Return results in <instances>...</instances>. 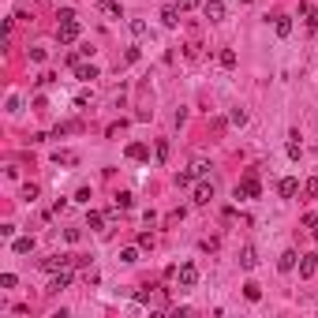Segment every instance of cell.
Masks as SVG:
<instances>
[{
	"instance_id": "1",
	"label": "cell",
	"mask_w": 318,
	"mask_h": 318,
	"mask_svg": "<svg viewBox=\"0 0 318 318\" xmlns=\"http://www.w3.org/2000/svg\"><path fill=\"white\" fill-rule=\"evenodd\" d=\"M79 266V255H49V259H42V269H49V273H60V269H71Z\"/></svg>"
},
{
	"instance_id": "2",
	"label": "cell",
	"mask_w": 318,
	"mask_h": 318,
	"mask_svg": "<svg viewBox=\"0 0 318 318\" xmlns=\"http://www.w3.org/2000/svg\"><path fill=\"white\" fill-rule=\"evenodd\" d=\"M259 195H262V187H259V176H255V172H247V176H243V180H240V187H236V199H259Z\"/></svg>"
},
{
	"instance_id": "3",
	"label": "cell",
	"mask_w": 318,
	"mask_h": 318,
	"mask_svg": "<svg viewBox=\"0 0 318 318\" xmlns=\"http://www.w3.org/2000/svg\"><path fill=\"white\" fill-rule=\"evenodd\" d=\"M79 38V19H67V23H56V42L60 45H71Z\"/></svg>"
},
{
	"instance_id": "4",
	"label": "cell",
	"mask_w": 318,
	"mask_h": 318,
	"mask_svg": "<svg viewBox=\"0 0 318 318\" xmlns=\"http://www.w3.org/2000/svg\"><path fill=\"white\" fill-rule=\"evenodd\" d=\"M176 273H180V285H184V288H195V285H199V266H195V262H184Z\"/></svg>"
},
{
	"instance_id": "5",
	"label": "cell",
	"mask_w": 318,
	"mask_h": 318,
	"mask_svg": "<svg viewBox=\"0 0 318 318\" xmlns=\"http://www.w3.org/2000/svg\"><path fill=\"white\" fill-rule=\"evenodd\" d=\"M300 15H303V23H307V30H318V8L311 4V0L300 4Z\"/></svg>"
},
{
	"instance_id": "6",
	"label": "cell",
	"mask_w": 318,
	"mask_h": 318,
	"mask_svg": "<svg viewBox=\"0 0 318 318\" xmlns=\"http://www.w3.org/2000/svg\"><path fill=\"white\" fill-rule=\"evenodd\" d=\"M277 191H281V199H296V195H300V180H296V176H285V180L277 184Z\"/></svg>"
},
{
	"instance_id": "7",
	"label": "cell",
	"mask_w": 318,
	"mask_h": 318,
	"mask_svg": "<svg viewBox=\"0 0 318 318\" xmlns=\"http://www.w3.org/2000/svg\"><path fill=\"white\" fill-rule=\"evenodd\" d=\"M202 11H206L210 23H221V19H225V4H221V0H206V8H202Z\"/></svg>"
},
{
	"instance_id": "8",
	"label": "cell",
	"mask_w": 318,
	"mask_h": 318,
	"mask_svg": "<svg viewBox=\"0 0 318 318\" xmlns=\"http://www.w3.org/2000/svg\"><path fill=\"white\" fill-rule=\"evenodd\" d=\"M318 273V255H300V277H315Z\"/></svg>"
},
{
	"instance_id": "9",
	"label": "cell",
	"mask_w": 318,
	"mask_h": 318,
	"mask_svg": "<svg viewBox=\"0 0 318 318\" xmlns=\"http://www.w3.org/2000/svg\"><path fill=\"white\" fill-rule=\"evenodd\" d=\"M127 158H131V161H146V158H150V150H146V143H127Z\"/></svg>"
},
{
	"instance_id": "10",
	"label": "cell",
	"mask_w": 318,
	"mask_h": 318,
	"mask_svg": "<svg viewBox=\"0 0 318 318\" xmlns=\"http://www.w3.org/2000/svg\"><path fill=\"white\" fill-rule=\"evenodd\" d=\"M86 228H90V232H101V228H105V213H101V210H90V213H86Z\"/></svg>"
},
{
	"instance_id": "11",
	"label": "cell",
	"mask_w": 318,
	"mask_h": 318,
	"mask_svg": "<svg viewBox=\"0 0 318 318\" xmlns=\"http://www.w3.org/2000/svg\"><path fill=\"white\" fill-rule=\"evenodd\" d=\"M210 199H213V184H199L195 187V202H199V206H210Z\"/></svg>"
},
{
	"instance_id": "12",
	"label": "cell",
	"mask_w": 318,
	"mask_h": 318,
	"mask_svg": "<svg viewBox=\"0 0 318 318\" xmlns=\"http://www.w3.org/2000/svg\"><path fill=\"white\" fill-rule=\"evenodd\" d=\"M296 262H300V255H296V251H285L281 259H277V269H281V273H288V269H296Z\"/></svg>"
},
{
	"instance_id": "13",
	"label": "cell",
	"mask_w": 318,
	"mask_h": 318,
	"mask_svg": "<svg viewBox=\"0 0 318 318\" xmlns=\"http://www.w3.org/2000/svg\"><path fill=\"white\" fill-rule=\"evenodd\" d=\"M98 8L105 11V15H112V19H120V15H124V8H120V0H98Z\"/></svg>"
},
{
	"instance_id": "14",
	"label": "cell",
	"mask_w": 318,
	"mask_h": 318,
	"mask_svg": "<svg viewBox=\"0 0 318 318\" xmlns=\"http://www.w3.org/2000/svg\"><path fill=\"white\" fill-rule=\"evenodd\" d=\"M11 251H15V255H30L34 251V236H19V240L11 243Z\"/></svg>"
},
{
	"instance_id": "15",
	"label": "cell",
	"mask_w": 318,
	"mask_h": 318,
	"mask_svg": "<svg viewBox=\"0 0 318 318\" xmlns=\"http://www.w3.org/2000/svg\"><path fill=\"white\" fill-rule=\"evenodd\" d=\"M240 266H243V269H255V266H259V255H255V247H243V251H240Z\"/></svg>"
},
{
	"instance_id": "16",
	"label": "cell",
	"mask_w": 318,
	"mask_h": 318,
	"mask_svg": "<svg viewBox=\"0 0 318 318\" xmlns=\"http://www.w3.org/2000/svg\"><path fill=\"white\" fill-rule=\"evenodd\" d=\"M67 285H71V273H67V269H60V273L49 281V292H60V288H67Z\"/></svg>"
},
{
	"instance_id": "17",
	"label": "cell",
	"mask_w": 318,
	"mask_h": 318,
	"mask_svg": "<svg viewBox=\"0 0 318 318\" xmlns=\"http://www.w3.org/2000/svg\"><path fill=\"white\" fill-rule=\"evenodd\" d=\"M273 30H277V38H288V34H292V19H288V15H277Z\"/></svg>"
},
{
	"instance_id": "18",
	"label": "cell",
	"mask_w": 318,
	"mask_h": 318,
	"mask_svg": "<svg viewBox=\"0 0 318 318\" xmlns=\"http://www.w3.org/2000/svg\"><path fill=\"white\" fill-rule=\"evenodd\" d=\"M75 75L90 83V79H98V67H94V64H75Z\"/></svg>"
},
{
	"instance_id": "19",
	"label": "cell",
	"mask_w": 318,
	"mask_h": 318,
	"mask_svg": "<svg viewBox=\"0 0 318 318\" xmlns=\"http://www.w3.org/2000/svg\"><path fill=\"white\" fill-rule=\"evenodd\" d=\"M53 161H56V165H75V154H71V150H56V154H53Z\"/></svg>"
},
{
	"instance_id": "20",
	"label": "cell",
	"mask_w": 318,
	"mask_h": 318,
	"mask_svg": "<svg viewBox=\"0 0 318 318\" xmlns=\"http://www.w3.org/2000/svg\"><path fill=\"white\" fill-rule=\"evenodd\" d=\"M243 296H247L251 303H259V300H262V288L255 285V281H247V285H243Z\"/></svg>"
},
{
	"instance_id": "21",
	"label": "cell",
	"mask_w": 318,
	"mask_h": 318,
	"mask_svg": "<svg viewBox=\"0 0 318 318\" xmlns=\"http://www.w3.org/2000/svg\"><path fill=\"white\" fill-rule=\"evenodd\" d=\"M161 23H165V26H176V23H180V8H165V11H161Z\"/></svg>"
},
{
	"instance_id": "22",
	"label": "cell",
	"mask_w": 318,
	"mask_h": 318,
	"mask_svg": "<svg viewBox=\"0 0 318 318\" xmlns=\"http://www.w3.org/2000/svg\"><path fill=\"white\" fill-rule=\"evenodd\" d=\"M303 195H307V199H315V202H318V176H311L307 184H303Z\"/></svg>"
},
{
	"instance_id": "23",
	"label": "cell",
	"mask_w": 318,
	"mask_h": 318,
	"mask_svg": "<svg viewBox=\"0 0 318 318\" xmlns=\"http://www.w3.org/2000/svg\"><path fill=\"white\" fill-rule=\"evenodd\" d=\"M217 60H221V67H236V53H232V49H221Z\"/></svg>"
},
{
	"instance_id": "24",
	"label": "cell",
	"mask_w": 318,
	"mask_h": 318,
	"mask_svg": "<svg viewBox=\"0 0 318 318\" xmlns=\"http://www.w3.org/2000/svg\"><path fill=\"white\" fill-rule=\"evenodd\" d=\"M191 180H195V168H187V172H176V184H180V187H187Z\"/></svg>"
},
{
	"instance_id": "25",
	"label": "cell",
	"mask_w": 318,
	"mask_h": 318,
	"mask_svg": "<svg viewBox=\"0 0 318 318\" xmlns=\"http://www.w3.org/2000/svg\"><path fill=\"white\" fill-rule=\"evenodd\" d=\"M300 154H303L300 139H292V143H288V158H292V161H300Z\"/></svg>"
},
{
	"instance_id": "26",
	"label": "cell",
	"mask_w": 318,
	"mask_h": 318,
	"mask_svg": "<svg viewBox=\"0 0 318 318\" xmlns=\"http://www.w3.org/2000/svg\"><path fill=\"white\" fill-rule=\"evenodd\" d=\"M139 259V247H124V251H120V262H135Z\"/></svg>"
},
{
	"instance_id": "27",
	"label": "cell",
	"mask_w": 318,
	"mask_h": 318,
	"mask_svg": "<svg viewBox=\"0 0 318 318\" xmlns=\"http://www.w3.org/2000/svg\"><path fill=\"white\" fill-rule=\"evenodd\" d=\"M131 34H135V38H143V34H146V23H143V19H131Z\"/></svg>"
},
{
	"instance_id": "28",
	"label": "cell",
	"mask_w": 318,
	"mask_h": 318,
	"mask_svg": "<svg viewBox=\"0 0 318 318\" xmlns=\"http://www.w3.org/2000/svg\"><path fill=\"white\" fill-rule=\"evenodd\" d=\"M75 202H83V206H90V187H79V191H75Z\"/></svg>"
},
{
	"instance_id": "29",
	"label": "cell",
	"mask_w": 318,
	"mask_h": 318,
	"mask_svg": "<svg viewBox=\"0 0 318 318\" xmlns=\"http://www.w3.org/2000/svg\"><path fill=\"white\" fill-rule=\"evenodd\" d=\"M23 199H26V202L38 199V184H26V187H23Z\"/></svg>"
},
{
	"instance_id": "30",
	"label": "cell",
	"mask_w": 318,
	"mask_h": 318,
	"mask_svg": "<svg viewBox=\"0 0 318 318\" xmlns=\"http://www.w3.org/2000/svg\"><path fill=\"white\" fill-rule=\"evenodd\" d=\"M116 206H120V210H131V195L120 191V195H116Z\"/></svg>"
},
{
	"instance_id": "31",
	"label": "cell",
	"mask_w": 318,
	"mask_h": 318,
	"mask_svg": "<svg viewBox=\"0 0 318 318\" xmlns=\"http://www.w3.org/2000/svg\"><path fill=\"white\" fill-rule=\"evenodd\" d=\"M232 124L243 127V124H247V112H243V109H232Z\"/></svg>"
},
{
	"instance_id": "32",
	"label": "cell",
	"mask_w": 318,
	"mask_h": 318,
	"mask_svg": "<svg viewBox=\"0 0 318 318\" xmlns=\"http://www.w3.org/2000/svg\"><path fill=\"white\" fill-rule=\"evenodd\" d=\"M0 288H15V273H0Z\"/></svg>"
},
{
	"instance_id": "33",
	"label": "cell",
	"mask_w": 318,
	"mask_h": 318,
	"mask_svg": "<svg viewBox=\"0 0 318 318\" xmlns=\"http://www.w3.org/2000/svg\"><path fill=\"white\" fill-rule=\"evenodd\" d=\"M150 296H154V288H139V292H135V300H139V303H150Z\"/></svg>"
},
{
	"instance_id": "34",
	"label": "cell",
	"mask_w": 318,
	"mask_h": 318,
	"mask_svg": "<svg viewBox=\"0 0 318 318\" xmlns=\"http://www.w3.org/2000/svg\"><path fill=\"white\" fill-rule=\"evenodd\" d=\"M139 247H154V232H139Z\"/></svg>"
},
{
	"instance_id": "35",
	"label": "cell",
	"mask_w": 318,
	"mask_h": 318,
	"mask_svg": "<svg viewBox=\"0 0 318 318\" xmlns=\"http://www.w3.org/2000/svg\"><path fill=\"white\" fill-rule=\"evenodd\" d=\"M158 161H168V143H165V139L158 143Z\"/></svg>"
},
{
	"instance_id": "36",
	"label": "cell",
	"mask_w": 318,
	"mask_h": 318,
	"mask_svg": "<svg viewBox=\"0 0 318 318\" xmlns=\"http://www.w3.org/2000/svg\"><path fill=\"white\" fill-rule=\"evenodd\" d=\"M120 131H124V120H120V124H109V131H105V135H109V139H116Z\"/></svg>"
},
{
	"instance_id": "37",
	"label": "cell",
	"mask_w": 318,
	"mask_h": 318,
	"mask_svg": "<svg viewBox=\"0 0 318 318\" xmlns=\"http://www.w3.org/2000/svg\"><path fill=\"white\" fill-rule=\"evenodd\" d=\"M195 4H199V0H176V8H180V11H191Z\"/></svg>"
},
{
	"instance_id": "38",
	"label": "cell",
	"mask_w": 318,
	"mask_h": 318,
	"mask_svg": "<svg viewBox=\"0 0 318 318\" xmlns=\"http://www.w3.org/2000/svg\"><path fill=\"white\" fill-rule=\"evenodd\" d=\"M311 236H315V243H318V225H315V228H311Z\"/></svg>"
},
{
	"instance_id": "39",
	"label": "cell",
	"mask_w": 318,
	"mask_h": 318,
	"mask_svg": "<svg viewBox=\"0 0 318 318\" xmlns=\"http://www.w3.org/2000/svg\"><path fill=\"white\" fill-rule=\"evenodd\" d=\"M243 4H251V0H243Z\"/></svg>"
}]
</instances>
